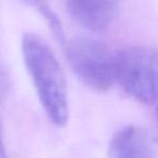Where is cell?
I'll use <instances>...</instances> for the list:
<instances>
[{
    "mask_svg": "<svg viewBox=\"0 0 158 158\" xmlns=\"http://www.w3.org/2000/svg\"><path fill=\"white\" fill-rule=\"evenodd\" d=\"M22 54L44 113L55 126H65L68 120L67 86L55 54L34 33L23 35Z\"/></svg>",
    "mask_w": 158,
    "mask_h": 158,
    "instance_id": "cell-1",
    "label": "cell"
},
{
    "mask_svg": "<svg viewBox=\"0 0 158 158\" xmlns=\"http://www.w3.org/2000/svg\"><path fill=\"white\" fill-rule=\"evenodd\" d=\"M116 80L123 89L144 104L158 103V50L127 47L115 54Z\"/></svg>",
    "mask_w": 158,
    "mask_h": 158,
    "instance_id": "cell-2",
    "label": "cell"
},
{
    "mask_svg": "<svg viewBox=\"0 0 158 158\" xmlns=\"http://www.w3.org/2000/svg\"><path fill=\"white\" fill-rule=\"evenodd\" d=\"M66 54L85 86L98 92L110 90L116 80V61L105 44L89 37L75 38L66 46Z\"/></svg>",
    "mask_w": 158,
    "mask_h": 158,
    "instance_id": "cell-3",
    "label": "cell"
},
{
    "mask_svg": "<svg viewBox=\"0 0 158 158\" xmlns=\"http://www.w3.org/2000/svg\"><path fill=\"white\" fill-rule=\"evenodd\" d=\"M65 3L73 19L91 31L108 28L119 8V0H65Z\"/></svg>",
    "mask_w": 158,
    "mask_h": 158,
    "instance_id": "cell-4",
    "label": "cell"
},
{
    "mask_svg": "<svg viewBox=\"0 0 158 158\" xmlns=\"http://www.w3.org/2000/svg\"><path fill=\"white\" fill-rule=\"evenodd\" d=\"M153 140L144 129L128 126L113 135L108 155L116 158H144L153 155Z\"/></svg>",
    "mask_w": 158,
    "mask_h": 158,
    "instance_id": "cell-5",
    "label": "cell"
},
{
    "mask_svg": "<svg viewBox=\"0 0 158 158\" xmlns=\"http://www.w3.org/2000/svg\"><path fill=\"white\" fill-rule=\"evenodd\" d=\"M8 90H9V78L6 69L0 63V101L7 97Z\"/></svg>",
    "mask_w": 158,
    "mask_h": 158,
    "instance_id": "cell-6",
    "label": "cell"
},
{
    "mask_svg": "<svg viewBox=\"0 0 158 158\" xmlns=\"http://www.w3.org/2000/svg\"><path fill=\"white\" fill-rule=\"evenodd\" d=\"M0 157H6L5 151V143H3V135H2V126L0 121Z\"/></svg>",
    "mask_w": 158,
    "mask_h": 158,
    "instance_id": "cell-7",
    "label": "cell"
},
{
    "mask_svg": "<svg viewBox=\"0 0 158 158\" xmlns=\"http://www.w3.org/2000/svg\"><path fill=\"white\" fill-rule=\"evenodd\" d=\"M156 116H157V121H158V105H157V108H156Z\"/></svg>",
    "mask_w": 158,
    "mask_h": 158,
    "instance_id": "cell-8",
    "label": "cell"
}]
</instances>
